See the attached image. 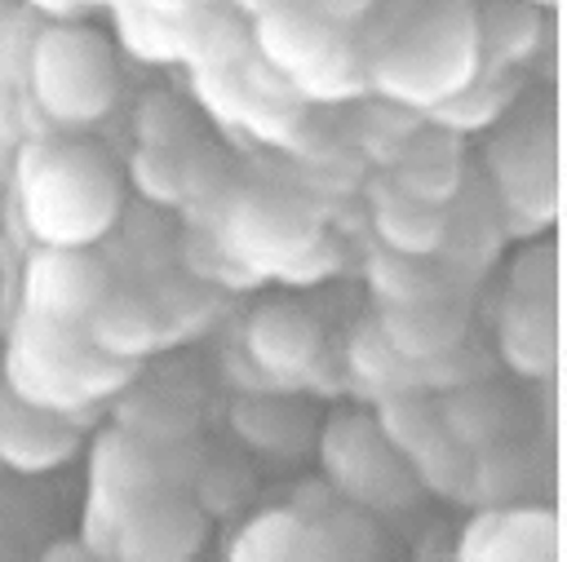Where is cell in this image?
Returning <instances> with one entry per match:
<instances>
[{
    "mask_svg": "<svg viewBox=\"0 0 567 562\" xmlns=\"http://www.w3.org/2000/svg\"><path fill=\"white\" fill-rule=\"evenodd\" d=\"M22 208L49 248H84L111 230L120 186L97 150L80 142H35L22 155Z\"/></svg>",
    "mask_w": 567,
    "mask_h": 562,
    "instance_id": "6da1fadb",
    "label": "cell"
},
{
    "mask_svg": "<svg viewBox=\"0 0 567 562\" xmlns=\"http://www.w3.org/2000/svg\"><path fill=\"white\" fill-rule=\"evenodd\" d=\"M4 381L27 403L71 412V407H89V403L106 398L115 385H124L128 363L102 354L89 336H75L71 323H49V319L27 314L22 332L13 336Z\"/></svg>",
    "mask_w": 567,
    "mask_h": 562,
    "instance_id": "7a4b0ae2",
    "label": "cell"
},
{
    "mask_svg": "<svg viewBox=\"0 0 567 562\" xmlns=\"http://www.w3.org/2000/svg\"><path fill=\"white\" fill-rule=\"evenodd\" d=\"M478 71V27L465 9H434L381 62L377 84L403 106H443Z\"/></svg>",
    "mask_w": 567,
    "mask_h": 562,
    "instance_id": "3957f363",
    "label": "cell"
},
{
    "mask_svg": "<svg viewBox=\"0 0 567 562\" xmlns=\"http://www.w3.org/2000/svg\"><path fill=\"white\" fill-rule=\"evenodd\" d=\"M31 93L58 124H93L115 102L111 44L89 27H49L31 44Z\"/></svg>",
    "mask_w": 567,
    "mask_h": 562,
    "instance_id": "277c9868",
    "label": "cell"
},
{
    "mask_svg": "<svg viewBox=\"0 0 567 562\" xmlns=\"http://www.w3.org/2000/svg\"><path fill=\"white\" fill-rule=\"evenodd\" d=\"M319 456L328 478L350 496V504L363 509H399L412 500V469L390 447V438L377 429V420L363 416H337L328 420L319 438Z\"/></svg>",
    "mask_w": 567,
    "mask_h": 562,
    "instance_id": "5b68a950",
    "label": "cell"
},
{
    "mask_svg": "<svg viewBox=\"0 0 567 562\" xmlns=\"http://www.w3.org/2000/svg\"><path fill=\"white\" fill-rule=\"evenodd\" d=\"M487 164L501 190V204L514 212L518 230L545 226L558 204V168H554V133L518 124L487 146Z\"/></svg>",
    "mask_w": 567,
    "mask_h": 562,
    "instance_id": "8992f818",
    "label": "cell"
},
{
    "mask_svg": "<svg viewBox=\"0 0 567 562\" xmlns=\"http://www.w3.org/2000/svg\"><path fill=\"white\" fill-rule=\"evenodd\" d=\"M155 487H164L155 460L142 451V443H133L128 434L111 429L97 438L93 447V504H89V549L106 553L111 549V531L124 518L128 504H137L142 496H151Z\"/></svg>",
    "mask_w": 567,
    "mask_h": 562,
    "instance_id": "52a82bcc",
    "label": "cell"
},
{
    "mask_svg": "<svg viewBox=\"0 0 567 562\" xmlns=\"http://www.w3.org/2000/svg\"><path fill=\"white\" fill-rule=\"evenodd\" d=\"M470 562H554L558 558V513L545 504H496L483 509L456 544Z\"/></svg>",
    "mask_w": 567,
    "mask_h": 562,
    "instance_id": "ba28073f",
    "label": "cell"
},
{
    "mask_svg": "<svg viewBox=\"0 0 567 562\" xmlns=\"http://www.w3.org/2000/svg\"><path fill=\"white\" fill-rule=\"evenodd\" d=\"M199 544L204 513L168 487H155L137 504H128L111 531V553L120 558H190Z\"/></svg>",
    "mask_w": 567,
    "mask_h": 562,
    "instance_id": "9c48e42d",
    "label": "cell"
},
{
    "mask_svg": "<svg viewBox=\"0 0 567 562\" xmlns=\"http://www.w3.org/2000/svg\"><path fill=\"white\" fill-rule=\"evenodd\" d=\"M106 296L97 261L80 248H44L27 266V314L49 323H84Z\"/></svg>",
    "mask_w": 567,
    "mask_h": 562,
    "instance_id": "30bf717a",
    "label": "cell"
},
{
    "mask_svg": "<svg viewBox=\"0 0 567 562\" xmlns=\"http://www.w3.org/2000/svg\"><path fill=\"white\" fill-rule=\"evenodd\" d=\"M80 447L75 429L62 420V412L18 398L13 389L0 403V460L18 473H44L71 460Z\"/></svg>",
    "mask_w": 567,
    "mask_h": 562,
    "instance_id": "8fae6325",
    "label": "cell"
},
{
    "mask_svg": "<svg viewBox=\"0 0 567 562\" xmlns=\"http://www.w3.org/2000/svg\"><path fill=\"white\" fill-rule=\"evenodd\" d=\"M244 350L248 358L279 376V381H301L319 367V354H323V341H319V327L306 310L297 305H261L248 327H244Z\"/></svg>",
    "mask_w": 567,
    "mask_h": 562,
    "instance_id": "7c38bea8",
    "label": "cell"
},
{
    "mask_svg": "<svg viewBox=\"0 0 567 562\" xmlns=\"http://www.w3.org/2000/svg\"><path fill=\"white\" fill-rule=\"evenodd\" d=\"M496 350L518 376H549L558 358V327H554V296L509 288L496 314Z\"/></svg>",
    "mask_w": 567,
    "mask_h": 562,
    "instance_id": "4fadbf2b",
    "label": "cell"
},
{
    "mask_svg": "<svg viewBox=\"0 0 567 562\" xmlns=\"http://www.w3.org/2000/svg\"><path fill=\"white\" fill-rule=\"evenodd\" d=\"M261 40L270 58L306 84H332L346 71V49L337 40V27L323 18H297V13H275L261 22Z\"/></svg>",
    "mask_w": 567,
    "mask_h": 562,
    "instance_id": "5bb4252c",
    "label": "cell"
},
{
    "mask_svg": "<svg viewBox=\"0 0 567 562\" xmlns=\"http://www.w3.org/2000/svg\"><path fill=\"white\" fill-rule=\"evenodd\" d=\"M377 332L385 336V345L403 358H439L452 354L465 336V310L439 292V296H421V301H403V305H385Z\"/></svg>",
    "mask_w": 567,
    "mask_h": 562,
    "instance_id": "9a60e30c",
    "label": "cell"
},
{
    "mask_svg": "<svg viewBox=\"0 0 567 562\" xmlns=\"http://www.w3.org/2000/svg\"><path fill=\"white\" fill-rule=\"evenodd\" d=\"M372 226H377L381 243L403 257H430V252H439V243L447 235V217L439 212V204H430L394 181L372 186Z\"/></svg>",
    "mask_w": 567,
    "mask_h": 562,
    "instance_id": "2e32d148",
    "label": "cell"
},
{
    "mask_svg": "<svg viewBox=\"0 0 567 562\" xmlns=\"http://www.w3.org/2000/svg\"><path fill=\"white\" fill-rule=\"evenodd\" d=\"M230 239H235V257H252V261H297L315 252V239L306 230V221L279 204H239L230 217Z\"/></svg>",
    "mask_w": 567,
    "mask_h": 562,
    "instance_id": "e0dca14e",
    "label": "cell"
},
{
    "mask_svg": "<svg viewBox=\"0 0 567 562\" xmlns=\"http://www.w3.org/2000/svg\"><path fill=\"white\" fill-rule=\"evenodd\" d=\"M84 336H89L102 354L124 358V363H133V358H142L146 350L164 345V332H159L155 314H151L142 301H133V296H111V292H106V296L93 305V314L84 319Z\"/></svg>",
    "mask_w": 567,
    "mask_h": 562,
    "instance_id": "ac0fdd59",
    "label": "cell"
},
{
    "mask_svg": "<svg viewBox=\"0 0 567 562\" xmlns=\"http://www.w3.org/2000/svg\"><path fill=\"white\" fill-rule=\"evenodd\" d=\"M230 558H257V562H279V558H319L315 527L301 509H270L257 513L230 544Z\"/></svg>",
    "mask_w": 567,
    "mask_h": 562,
    "instance_id": "d6986e66",
    "label": "cell"
},
{
    "mask_svg": "<svg viewBox=\"0 0 567 562\" xmlns=\"http://www.w3.org/2000/svg\"><path fill=\"white\" fill-rule=\"evenodd\" d=\"M443 425L452 429V438L470 451L496 447L501 429H505V398H496L492 389H456L447 398H439Z\"/></svg>",
    "mask_w": 567,
    "mask_h": 562,
    "instance_id": "ffe728a7",
    "label": "cell"
},
{
    "mask_svg": "<svg viewBox=\"0 0 567 562\" xmlns=\"http://www.w3.org/2000/svg\"><path fill=\"white\" fill-rule=\"evenodd\" d=\"M421 261H425V257L377 252V257L368 261V279H372V288H377V296H381L385 305H403V301H421V296H439V292H447L439 279L425 274Z\"/></svg>",
    "mask_w": 567,
    "mask_h": 562,
    "instance_id": "44dd1931",
    "label": "cell"
},
{
    "mask_svg": "<svg viewBox=\"0 0 567 562\" xmlns=\"http://www.w3.org/2000/svg\"><path fill=\"white\" fill-rule=\"evenodd\" d=\"M394 186H403V190H412V195H421L430 204H443L456 190V164H452V155L443 146L416 142V146H408V155H403V164L394 173Z\"/></svg>",
    "mask_w": 567,
    "mask_h": 562,
    "instance_id": "7402d4cb",
    "label": "cell"
},
{
    "mask_svg": "<svg viewBox=\"0 0 567 562\" xmlns=\"http://www.w3.org/2000/svg\"><path fill=\"white\" fill-rule=\"evenodd\" d=\"M478 40H487L501 58H523L536 44V13L527 0H492L483 22L474 18Z\"/></svg>",
    "mask_w": 567,
    "mask_h": 562,
    "instance_id": "603a6c76",
    "label": "cell"
},
{
    "mask_svg": "<svg viewBox=\"0 0 567 562\" xmlns=\"http://www.w3.org/2000/svg\"><path fill=\"white\" fill-rule=\"evenodd\" d=\"M235 425L244 438H252L261 447H297L306 438V416L284 403H239Z\"/></svg>",
    "mask_w": 567,
    "mask_h": 562,
    "instance_id": "cb8c5ba5",
    "label": "cell"
},
{
    "mask_svg": "<svg viewBox=\"0 0 567 562\" xmlns=\"http://www.w3.org/2000/svg\"><path fill=\"white\" fill-rule=\"evenodd\" d=\"M315 18L332 22V27H346V22H359L363 13H372L377 0H306Z\"/></svg>",
    "mask_w": 567,
    "mask_h": 562,
    "instance_id": "d4e9b609",
    "label": "cell"
},
{
    "mask_svg": "<svg viewBox=\"0 0 567 562\" xmlns=\"http://www.w3.org/2000/svg\"><path fill=\"white\" fill-rule=\"evenodd\" d=\"M49 558H93V549H80V544H58V549H49Z\"/></svg>",
    "mask_w": 567,
    "mask_h": 562,
    "instance_id": "484cf974",
    "label": "cell"
},
{
    "mask_svg": "<svg viewBox=\"0 0 567 562\" xmlns=\"http://www.w3.org/2000/svg\"><path fill=\"white\" fill-rule=\"evenodd\" d=\"M155 9H168V13H177V9H190L195 0H151Z\"/></svg>",
    "mask_w": 567,
    "mask_h": 562,
    "instance_id": "4316f807",
    "label": "cell"
},
{
    "mask_svg": "<svg viewBox=\"0 0 567 562\" xmlns=\"http://www.w3.org/2000/svg\"><path fill=\"white\" fill-rule=\"evenodd\" d=\"M0 173H4V137H0Z\"/></svg>",
    "mask_w": 567,
    "mask_h": 562,
    "instance_id": "83f0119b",
    "label": "cell"
},
{
    "mask_svg": "<svg viewBox=\"0 0 567 562\" xmlns=\"http://www.w3.org/2000/svg\"><path fill=\"white\" fill-rule=\"evenodd\" d=\"M4 394H9V381H0V403H4Z\"/></svg>",
    "mask_w": 567,
    "mask_h": 562,
    "instance_id": "f1b7e54d",
    "label": "cell"
},
{
    "mask_svg": "<svg viewBox=\"0 0 567 562\" xmlns=\"http://www.w3.org/2000/svg\"><path fill=\"white\" fill-rule=\"evenodd\" d=\"M527 4H554V0H527Z\"/></svg>",
    "mask_w": 567,
    "mask_h": 562,
    "instance_id": "f546056e",
    "label": "cell"
}]
</instances>
